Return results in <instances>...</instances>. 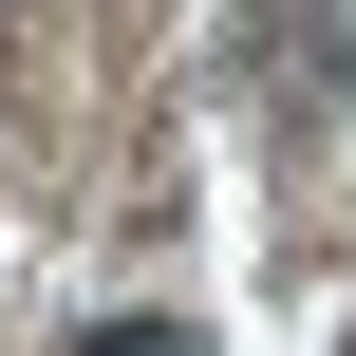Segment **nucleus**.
I'll use <instances>...</instances> for the list:
<instances>
[{
    "instance_id": "7ed1b4c3",
    "label": "nucleus",
    "mask_w": 356,
    "mask_h": 356,
    "mask_svg": "<svg viewBox=\"0 0 356 356\" xmlns=\"http://www.w3.org/2000/svg\"><path fill=\"white\" fill-rule=\"evenodd\" d=\"M0 19H19V0H0Z\"/></svg>"
},
{
    "instance_id": "f257e3e1",
    "label": "nucleus",
    "mask_w": 356,
    "mask_h": 356,
    "mask_svg": "<svg viewBox=\"0 0 356 356\" xmlns=\"http://www.w3.org/2000/svg\"><path fill=\"white\" fill-rule=\"evenodd\" d=\"M338 75H356V19H338V0H263V94H282V113H319Z\"/></svg>"
},
{
    "instance_id": "f03ea898",
    "label": "nucleus",
    "mask_w": 356,
    "mask_h": 356,
    "mask_svg": "<svg viewBox=\"0 0 356 356\" xmlns=\"http://www.w3.org/2000/svg\"><path fill=\"white\" fill-rule=\"evenodd\" d=\"M94 356H207V338H188V319H113Z\"/></svg>"
}]
</instances>
